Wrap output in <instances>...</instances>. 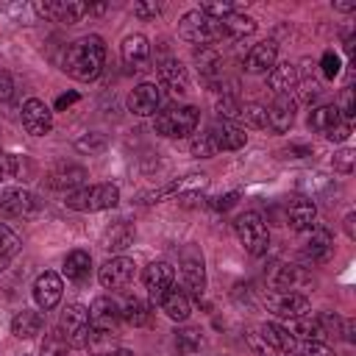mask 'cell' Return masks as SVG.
I'll use <instances>...</instances> for the list:
<instances>
[{"label":"cell","mask_w":356,"mask_h":356,"mask_svg":"<svg viewBox=\"0 0 356 356\" xmlns=\"http://www.w3.org/2000/svg\"><path fill=\"white\" fill-rule=\"evenodd\" d=\"M159 306H161L164 314H167L170 320H175V323H184V320L189 317V312H192V300H189V295H186L184 289H178V286H172V289L164 295V300H161Z\"/></svg>","instance_id":"30"},{"label":"cell","mask_w":356,"mask_h":356,"mask_svg":"<svg viewBox=\"0 0 356 356\" xmlns=\"http://www.w3.org/2000/svg\"><path fill=\"white\" fill-rule=\"evenodd\" d=\"M142 281H145V289L150 295V303H161L164 295L175 286V270L167 261H150L142 273Z\"/></svg>","instance_id":"11"},{"label":"cell","mask_w":356,"mask_h":356,"mask_svg":"<svg viewBox=\"0 0 356 356\" xmlns=\"http://www.w3.org/2000/svg\"><path fill=\"white\" fill-rule=\"evenodd\" d=\"M220 22V33L222 36H234V39H242V36H250L253 31H256V19H250V17H245V14H228V17H222V19H217Z\"/></svg>","instance_id":"32"},{"label":"cell","mask_w":356,"mask_h":356,"mask_svg":"<svg viewBox=\"0 0 356 356\" xmlns=\"http://www.w3.org/2000/svg\"><path fill=\"white\" fill-rule=\"evenodd\" d=\"M275 58H278V44H275L273 39L259 42V44H253V47L248 50V56H245V72H250V75H264V72H270V70L275 67Z\"/></svg>","instance_id":"21"},{"label":"cell","mask_w":356,"mask_h":356,"mask_svg":"<svg viewBox=\"0 0 356 356\" xmlns=\"http://www.w3.org/2000/svg\"><path fill=\"white\" fill-rule=\"evenodd\" d=\"M156 72H159V86L161 89H170L172 95H186L189 92V72L186 67L175 58V56H167L156 64Z\"/></svg>","instance_id":"14"},{"label":"cell","mask_w":356,"mask_h":356,"mask_svg":"<svg viewBox=\"0 0 356 356\" xmlns=\"http://www.w3.org/2000/svg\"><path fill=\"white\" fill-rule=\"evenodd\" d=\"M309 128L317 131V134H323V136L331 139V142H345V139L350 136V122L342 120V114L337 111L334 103H325V106L312 108V114H309Z\"/></svg>","instance_id":"7"},{"label":"cell","mask_w":356,"mask_h":356,"mask_svg":"<svg viewBox=\"0 0 356 356\" xmlns=\"http://www.w3.org/2000/svg\"><path fill=\"white\" fill-rule=\"evenodd\" d=\"M61 295H64V284H61V275L58 273L44 270V273L36 275V281H33V300H36V306L42 312L56 309L58 300H61Z\"/></svg>","instance_id":"13"},{"label":"cell","mask_w":356,"mask_h":356,"mask_svg":"<svg viewBox=\"0 0 356 356\" xmlns=\"http://www.w3.org/2000/svg\"><path fill=\"white\" fill-rule=\"evenodd\" d=\"M331 248H334V239H331V231L325 225H312L309 228V236L303 242V259L317 264V261H325L331 256Z\"/></svg>","instance_id":"23"},{"label":"cell","mask_w":356,"mask_h":356,"mask_svg":"<svg viewBox=\"0 0 356 356\" xmlns=\"http://www.w3.org/2000/svg\"><path fill=\"white\" fill-rule=\"evenodd\" d=\"M181 278H184V292L189 295V298H203V292H206V267H203V256H200V250H195V248H184V253H181Z\"/></svg>","instance_id":"8"},{"label":"cell","mask_w":356,"mask_h":356,"mask_svg":"<svg viewBox=\"0 0 356 356\" xmlns=\"http://www.w3.org/2000/svg\"><path fill=\"white\" fill-rule=\"evenodd\" d=\"M120 56H122V61H125L128 70L142 72V70H147V61H150V42L142 33H131V36L122 39Z\"/></svg>","instance_id":"19"},{"label":"cell","mask_w":356,"mask_h":356,"mask_svg":"<svg viewBox=\"0 0 356 356\" xmlns=\"http://www.w3.org/2000/svg\"><path fill=\"white\" fill-rule=\"evenodd\" d=\"M334 8H337V11H353L356 3H334Z\"/></svg>","instance_id":"53"},{"label":"cell","mask_w":356,"mask_h":356,"mask_svg":"<svg viewBox=\"0 0 356 356\" xmlns=\"http://www.w3.org/2000/svg\"><path fill=\"white\" fill-rule=\"evenodd\" d=\"M239 120L250 128H267V108L261 103H242Z\"/></svg>","instance_id":"36"},{"label":"cell","mask_w":356,"mask_h":356,"mask_svg":"<svg viewBox=\"0 0 356 356\" xmlns=\"http://www.w3.org/2000/svg\"><path fill=\"white\" fill-rule=\"evenodd\" d=\"M178 345H181L184 350H195V348L200 345V334H197L195 328H186V331L178 334Z\"/></svg>","instance_id":"47"},{"label":"cell","mask_w":356,"mask_h":356,"mask_svg":"<svg viewBox=\"0 0 356 356\" xmlns=\"http://www.w3.org/2000/svg\"><path fill=\"white\" fill-rule=\"evenodd\" d=\"M295 108H298L295 97L278 95V97L273 100V106L267 108V125H270L275 134H286V131L292 128V122H295Z\"/></svg>","instance_id":"24"},{"label":"cell","mask_w":356,"mask_h":356,"mask_svg":"<svg viewBox=\"0 0 356 356\" xmlns=\"http://www.w3.org/2000/svg\"><path fill=\"white\" fill-rule=\"evenodd\" d=\"M298 67L295 64H289V61H284V64H275L270 72H267V86L273 89V95L278 97V95H289L295 86H298Z\"/></svg>","instance_id":"26"},{"label":"cell","mask_w":356,"mask_h":356,"mask_svg":"<svg viewBox=\"0 0 356 356\" xmlns=\"http://www.w3.org/2000/svg\"><path fill=\"white\" fill-rule=\"evenodd\" d=\"M161 14V8L156 3H134V17L139 19H156Z\"/></svg>","instance_id":"46"},{"label":"cell","mask_w":356,"mask_h":356,"mask_svg":"<svg viewBox=\"0 0 356 356\" xmlns=\"http://www.w3.org/2000/svg\"><path fill=\"white\" fill-rule=\"evenodd\" d=\"M337 111L342 114V120H345V122H353V114H356V103H353V89H350V86H345V89H342Z\"/></svg>","instance_id":"44"},{"label":"cell","mask_w":356,"mask_h":356,"mask_svg":"<svg viewBox=\"0 0 356 356\" xmlns=\"http://www.w3.org/2000/svg\"><path fill=\"white\" fill-rule=\"evenodd\" d=\"M97 147H103V139L100 136H86V139H78V150H97Z\"/></svg>","instance_id":"50"},{"label":"cell","mask_w":356,"mask_h":356,"mask_svg":"<svg viewBox=\"0 0 356 356\" xmlns=\"http://www.w3.org/2000/svg\"><path fill=\"white\" fill-rule=\"evenodd\" d=\"M353 220H356V217H353V214H348V217H345V234H348V236H350V239H353V236H356V231H353Z\"/></svg>","instance_id":"52"},{"label":"cell","mask_w":356,"mask_h":356,"mask_svg":"<svg viewBox=\"0 0 356 356\" xmlns=\"http://www.w3.org/2000/svg\"><path fill=\"white\" fill-rule=\"evenodd\" d=\"M103 64H106V44L100 36L89 33V36L75 39L67 47L61 70L75 81H95L103 72Z\"/></svg>","instance_id":"1"},{"label":"cell","mask_w":356,"mask_h":356,"mask_svg":"<svg viewBox=\"0 0 356 356\" xmlns=\"http://www.w3.org/2000/svg\"><path fill=\"white\" fill-rule=\"evenodd\" d=\"M39 209V197L22 186H11L0 192V214L6 217H22Z\"/></svg>","instance_id":"17"},{"label":"cell","mask_w":356,"mask_h":356,"mask_svg":"<svg viewBox=\"0 0 356 356\" xmlns=\"http://www.w3.org/2000/svg\"><path fill=\"white\" fill-rule=\"evenodd\" d=\"M353 159H356V153H353L350 147H342V150H337V153H334L331 164H334V170H337V172L350 175V172H353Z\"/></svg>","instance_id":"42"},{"label":"cell","mask_w":356,"mask_h":356,"mask_svg":"<svg viewBox=\"0 0 356 356\" xmlns=\"http://www.w3.org/2000/svg\"><path fill=\"white\" fill-rule=\"evenodd\" d=\"M36 14H42L44 19H53V22H78L81 17L89 14V3H78V0H44V3H36Z\"/></svg>","instance_id":"12"},{"label":"cell","mask_w":356,"mask_h":356,"mask_svg":"<svg viewBox=\"0 0 356 356\" xmlns=\"http://www.w3.org/2000/svg\"><path fill=\"white\" fill-rule=\"evenodd\" d=\"M292 356H331V348L325 342H295Z\"/></svg>","instance_id":"43"},{"label":"cell","mask_w":356,"mask_h":356,"mask_svg":"<svg viewBox=\"0 0 356 356\" xmlns=\"http://www.w3.org/2000/svg\"><path fill=\"white\" fill-rule=\"evenodd\" d=\"M236 197H239V192H231V195H225V197H214V200H211V206L225 211V209H231V206L236 203Z\"/></svg>","instance_id":"49"},{"label":"cell","mask_w":356,"mask_h":356,"mask_svg":"<svg viewBox=\"0 0 356 356\" xmlns=\"http://www.w3.org/2000/svg\"><path fill=\"white\" fill-rule=\"evenodd\" d=\"M14 95V83H11V75L6 70H0V103H8Z\"/></svg>","instance_id":"48"},{"label":"cell","mask_w":356,"mask_h":356,"mask_svg":"<svg viewBox=\"0 0 356 356\" xmlns=\"http://www.w3.org/2000/svg\"><path fill=\"white\" fill-rule=\"evenodd\" d=\"M58 331H61V337L67 339L70 348H89V342L95 337V328L89 323V309L81 306V303H70L61 312Z\"/></svg>","instance_id":"5"},{"label":"cell","mask_w":356,"mask_h":356,"mask_svg":"<svg viewBox=\"0 0 356 356\" xmlns=\"http://www.w3.org/2000/svg\"><path fill=\"white\" fill-rule=\"evenodd\" d=\"M206 134L211 136V142H214L217 153H220V150H239V147L248 142L245 128H239L236 122H225V120H220V122L209 125V128H206Z\"/></svg>","instance_id":"20"},{"label":"cell","mask_w":356,"mask_h":356,"mask_svg":"<svg viewBox=\"0 0 356 356\" xmlns=\"http://www.w3.org/2000/svg\"><path fill=\"white\" fill-rule=\"evenodd\" d=\"M103 356H134L131 350H108V353H103Z\"/></svg>","instance_id":"54"},{"label":"cell","mask_w":356,"mask_h":356,"mask_svg":"<svg viewBox=\"0 0 356 356\" xmlns=\"http://www.w3.org/2000/svg\"><path fill=\"white\" fill-rule=\"evenodd\" d=\"M44 328V317L42 312H33V309H22L11 317V334L17 339H33L36 334H42Z\"/></svg>","instance_id":"27"},{"label":"cell","mask_w":356,"mask_h":356,"mask_svg":"<svg viewBox=\"0 0 356 356\" xmlns=\"http://www.w3.org/2000/svg\"><path fill=\"white\" fill-rule=\"evenodd\" d=\"M161 103H164V89L159 83H150V81L134 86L128 95V111L136 117H156Z\"/></svg>","instance_id":"9"},{"label":"cell","mask_w":356,"mask_h":356,"mask_svg":"<svg viewBox=\"0 0 356 356\" xmlns=\"http://www.w3.org/2000/svg\"><path fill=\"white\" fill-rule=\"evenodd\" d=\"M120 320H122V314H120V303L117 300H111L106 295H100V298L92 300V306H89V323H92L95 331L108 334V331H114L120 325Z\"/></svg>","instance_id":"16"},{"label":"cell","mask_w":356,"mask_h":356,"mask_svg":"<svg viewBox=\"0 0 356 356\" xmlns=\"http://www.w3.org/2000/svg\"><path fill=\"white\" fill-rule=\"evenodd\" d=\"M267 306H270L273 314H278L284 320H295V317H303V314L312 312L306 295H300V292H281V289L267 298Z\"/></svg>","instance_id":"15"},{"label":"cell","mask_w":356,"mask_h":356,"mask_svg":"<svg viewBox=\"0 0 356 356\" xmlns=\"http://www.w3.org/2000/svg\"><path fill=\"white\" fill-rule=\"evenodd\" d=\"M19 248H22V239L6 222H0V273L14 261V256L19 253Z\"/></svg>","instance_id":"34"},{"label":"cell","mask_w":356,"mask_h":356,"mask_svg":"<svg viewBox=\"0 0 356 356\" xmlns=\"http://www.w3.org/2000/svg\"><path fill=\"white\" fill-rule=\"evenodd\" d=\"M86 178H89L86 167H81V164H58L56 170L47 172V186L50 189H61V192L64 189L75 192V189H81L86 184Z\"/></svg>","instance_id":"22"},{"label":"cell","mask_w":356,"mask_h":356,"mask_svg":"<svg viewBox=\"0 0 356 356\" xmlns=\"http://www.w3.org/2000/svg\"><path fill=\"white\" fill-rule=\"evenodd\" d=\"M234 231L239 236V242L245 245V250L250 256H261L270 248V228L264 222V217L259 211H242L234 222Z\"/></svg>","instance_id":"4"},{"label":"cell","mask_w":356,"mask_h":356,"mask_svg":"<svg viewBox=\"0 0 356 356\" xmlns=\"http://www.w3.org/2000/svg\"><path fill=\"white\" fill-rule=\"evenodd\" d=\"M195 61L200 64V72H203V75H211V72L217 70V64H220V53H217V47L203 44V47L195 53Z\"/></svg>","instance_id":"37"},{"label":"cell","mask_w":356,"mask_h":356,"mask_svg":"<svg viewBox=\"0 0 356 356\" xmlns=\"http://www.w3.org/2000/svg\"><path fill=\"white\" fill-rule=\"evenodd\" d=\"M178 36L203 47V44H211L214 39H220L222 33H220V22L217 19L206 17L200 8H192L178 19Z\"/></svg>","instance_id":"6"},{"label":"cell","mask_w":356,"mask_h":356,"mask_svg":"<svg viewBox=\"0 0 356 356\" xmlns=\"http://www.w3.org/2000/svg\"><path fill=\"white\" fill-rule=\"evenodd\" d=\"M292 325L286 328L295 339H300V342H323L325 339V331H323V325H320V320L317 317H312V312L309 314H303V317H295V320H289Z\"/></svg>","instance_id":"31"},{"label":"cell","mask_w":356,"mask_h":356,"mask_svg":"<svg viewBox=\"0 0 356 356\" xmlns=\"http://www.w3.org/2000/svg\"><path fill=\"white\" fill-rule=\"evenodd\" d=\"M317 220V209L312 200L306 197H295L289 206H286V222L295 228V231H309Z\"/></svg>","instance_id":"28"},{"label":"cell","mask_w":356,"mask_h":356,"mask_svg":"<svg viewBox=\"0 0 356 356\" xmlns=\"http://www.w3.org/2000/svg\"><path fill=\"white\" fill-rule=\"evenodd\" d=\"M0 175H3V170H0Z\"/></svg>","instance_id":"55"},{"label":"cell","mask_w":356,"mask_h":356,"mask_svg":"<svg viewBox=\"0 0 356 356\" xmlns=\"http://www.w3.org/2000/svg\"><path fill=\"white\" fill-rule=\"evenodd\" d=\"M67 350H70V345L61 337V331H50L42 345V356H67Z\"/></svg>","instance_id":"40"},{"label":"cell","mask_w":356,"mask_h":356,"mask_svg":"<svg viewBox=\"0 0 356 356\" xmlns=\"http://www.w3.org/2000/svg\"><path fill=\"white\" fill-rule=\"evenodd\" d=\"M197 120H200V111H197L195 106H170V108H164V111L156 114L153 128H156V134H161V136L181 139V136L195 134Z\"/></svg>","instance_id":"3"},{"label":"cell","mask_w":356,"mask_h":356,"mask_svg":"<svg viewBox=\"0 0 356 356\" xmlns=\"http://www.w3.org/2000/svg\"><path fill=\"white\" fill-rule=\"evenodd\" d=\"M217 114H220L225 122H236L239 114H242V103H239L236 97H231V95H222V97L217 100Z\"/></svg>","instance_id":"39"},{"label":"cell","mask_w":356,"mask_h":356,"mask_svg":"<svg viewBox=\"0 0 356 356\" xmlns=\"http://www.w3.org/2000/svg\"><path fill=\"white\" fill-rule=\"evenodd\" d=\"M22 125L31 136H44L53 131V111L39 97H31L22 106Z\"/></svg>","instance_id":"18"},{"label":"cell","mask_w":356,"mask_h":356,"mask_svg":"<svg viewBox=\"0 0 356 356\" xmlns=\"http://www.w3.org/2000/svg\"><path fill=\"white\" fill-rule=\"evenodd\" d=\"M89 273H92V256H89V250H70L67 253V259H64V275H67V281H72V284H83V281H89Z\"/></svg>","instance_id":"29"},{"label":"cell","mask_w":356,"mask_h":356,"mask_svg":"<svg viewBox=\"0 0 356 356\" xmlns=\"http://www.w3.org/2000/svg\"><path fill=\"white\" fill-rule=\"evenodd\" d=\"M131 239H134V231H131L128 225H117L114 231L106 234V245H103V248H108V250H122V248L131 245Z\"/></svg>","instance_id":"38"},{"label":"cell","mask_w":356,"mask_h":356,"mask_svg":"<svg viewBox=\"0 0 356 356\" xmlns=\"http://www.w3.org/2000/svg\"><path fill=\"white\" fill-rule=\"evenodd\" d=\"M136 275V264L128 256H111L100 270H97V281L103 289H122L134 281Z\"/></svg>","instance_id":"10"},{"label":"cell","mask_w":356,"mask_h":356,"mask_svg":"<svg viewBox=\"0 0 356 356\" xmlns=\"http://www.w3.org/2000/svg\"><path fill=\"white\" fill-rule=\"evenodd\" d=\"M67 209L72 211H103L120 203V189L114 184H92L75 192H67Z\"/></svg>","instance_id":"2"},{"label":"cell","mask_w":356,"mask_h":356,"mask_svg":"<svg viewBox=\"0 0 356 356\" xmlns=\"http://www.w3.org/2000/svg\"><path fill=\"white\" fill-rule=\"evenodd\" d=\"M259 337L267 342V348H270L273 353L289 356V353L295 350V337H292L284 325H278V323H261V325H259Z\"/></svg>","instance_id":"25"},{"label":"cell","mask_w":356,"mask_h":356,"mask_svg":"<svg viewBox=\"0 0 356 356\" xmlns=\"http://www.w3.org/2000/svg\"><path fill=\"white\" fill-rule=\"evenodd\" d=\"M78 100V95L75 92H70V95H61L58 100H56V108H64V106H70V103H75Z\"/></svg>","instance_id":"51"},{"label":"cell","mask_w":356,"mask_h":356,"mask_svg":"<svg viewBox=\"0 0 356 356\" xmlns=\"http://www.w3.org/2000/svg\"><path fill=\"white\" fill-rule=\"evenodd\" d=\"M320 64H323V75H325V78H334V75L339 72V56H337L334 50H325Z\"/></svg>","instance_id":"45"},{"label":"cell","mask_w":356,"mask_h":356,"mask_svg":"<svg viewBox=\"0 0 356 356\" xmlns=\"http://www.w3.org/2000/svg\"><path fill=\"white\" fill-rule=\"evenodd\" d=\"M303 284H309V275L295 264H281L275 273V289L281 292H298Z\"/></svg>","instance_id":"33"},{"label":"cell","mask_w":356,"mask_h":356,"mask_svg":"<svg viewBox=\"0 0 356 356\" xmlns=\"http://www.w3.org/2000/svg\"><path fill=\"white\" fill-rule=\"evenodd\" d=\"M189 147H192V156H197V159H209V156L217 153V147H214V142H211V136L206 131L203 134H195Z\"/></svg>","instance_id":"41"},{"label":"cell","mask_w":356,"mask_h":356,"mask_svg":"<svg viewBox=\"0 0 356 356\" xmlns=\"http://www.w3.org/2000/svg\"><path fill=\"white\" fill-rule=\"evenodd\" d=\"M120 314L128 325H145L150 320V312H147V303L139 300V298H125L120 303Z\"/></svg>","instance_id":"35"}]
</instances>
